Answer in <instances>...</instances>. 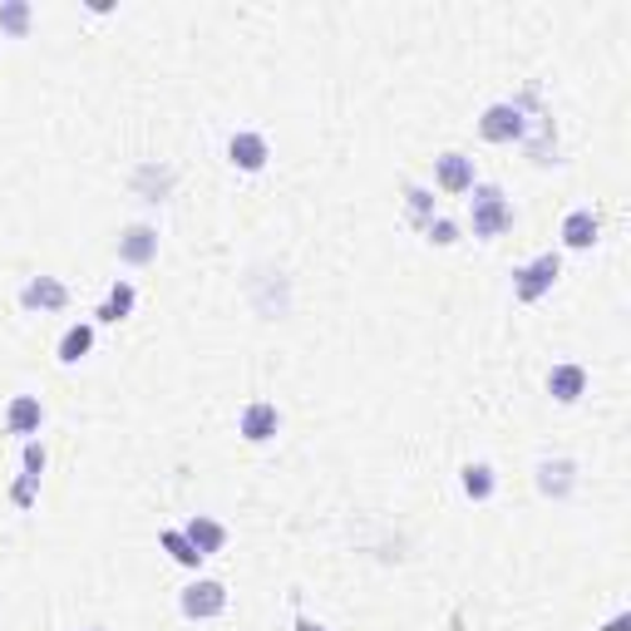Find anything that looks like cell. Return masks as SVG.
<instances>
[{
  "instance_id": "7c38bea8",
  "label": "cell",
  "mask_w": 631,
  "mask_h": 631,
  "mask_svg": "<svg viewBox=\"0 0 631 631\" xmlns=\"http://www.w3.org/2000/svg\"><path fill=\"white\" fill-rule=\"evenodd\" d=\"M597 232H602V223H597L592 207H572V213L563 217V227H557V237H563L567 252H588V247H597Z\"/></svg>"
},
{
  "instance_id": "7402d4cb",
  "label": "cell",
  "mask_w": 631,
  "mask_h": 631,
  "mask_svg": "<svg viewBox=\"0 0 631 631\" xmlns=\"http://www.w3.org/2000/svg\"><path fill=\"white\" fill-rule=\"evenodd\" d=\"M35 493H40V474H21V479L11 483V503L21 508V514H25V508H35Z\"/></svg>"
},
{
  "instance_id": "e0dca14e",
  "label": "cell",
  "mask_w": 631,
  "mask_h": 631,
  "mask_svg": "<svg viewBox=\"0 0 631 631\" xmlns=\"http://www.w3.org/2000/svg\"><path fill=\"white\" fill-rule=\"evenodd\" d=\"M173 182H178V173H173V168H159V163H139V168H134V188H139V193L149 198V203H163Z\"/></svg>"
},
{
  "instance_id": "6da1fadb",
  "label": "cell",
  "mask_w": 631,
  "mask_h": 631,
  "mask_svg": "<svg viewBox=\"0 0 631 631\" xmlns=\"http://www.w3.org/2000/svg\"><path fill=\"white\" fill-rule=\"evenodd\" d=\"M518 213L514 203H508V193H503L499 182H474V193H469V227L479 242H493V237L503 232H514Z\"/></svg>"
},
{
  "instance_id": "5b68a950",
  "label": "cell",
  "mask_w": 631,
  "mask_h": 631,
  "mask_svg": "<svg viewBox=\"0 0 631 631\" xmlns=\"http://www.w3.org/2000/svg\"><path fill=\"white\" fill-rule=\"evenodd\" d=\"M434 182H439V193H450V198L474 193V182H479L474 159H469V153H459V149L439 153V159H434Z\"/></svg>"
},
{
  "instance_id": "d4e9b609",
  "label": "cell",
  "mask_w": 631,
  "mask_h": 631,
  "mask_svg": "<svg viewBox=\"0 0 631 631\" xmlns=\"http://www.w3.org/2000/svg\"><path fill=\"white\" fill-rule=\"evenodd\" d=\"M602 631H631V611H617V617H611Z\"/></svg>"
},
{
  "instance_id": "277c9868",
  "label": "cell",
  "mask_w": 631,
  "mask_h": 631,
  "mask_svg": "<svg viewBox=\"0 0 631 631\" xmlns=\"http://www.w3.org/2000/svg\"><path fill=\"white\" fill-rule=\"evenodd\" d=\"M479 134H483V143H523L528 118L514 99H499V104H489L479 114Z\"/></svg>"
},
{
  "instance_id": "484cf974",
  "label": "cell",
  "mask_w": 631,
  "mask_h": 631,
  "mask_svg": "<svg viewBox=\"0 0 631 631\" xmlns=\"http://www.w3.org/2000/svg\"><path fill=\"white\" fill-rule=\"evenodd\" d=\"M296 631H326L321 621H311V617H296Z\"/></svg>"
},
{
  "instance_id": "44dd1931",
  "label": "cell",
  "mask_w": 631,
  "mask_h": 631,
  "mask_svg": "<svg viewBox=\"0 0 631 631\" xmlns=\"http://www.w3.org/2000/svg\"><path fill=\"white\" fill-rule=\"evenodd\" d=\"M405 217H409V227H419V232H425L429 223H434V193H429V188H419V182H409L405 188Z\"/></svg>"
},
{
  "instance_id": "52a82bcc",
  "label": "cell",
  "mask_w": 631,
  "mask_h": 631,
  "mask_svg": "<svg viewBox=\"0 0 631 631\" xmlns=\"http://www.w3.org/2000/svg\"><path fill=\"white\" fill-rule=\"evenodd\" d=\"M281 429V409L272 405V400H252V405L237 415V434L247 439V444H267V439H277Z\"/></svg>"
},
{
  "instance_id": "2e32d148",
  "label": "cell",
  "mask_w": 631,
  "mask_h": 631,
  "mask_svg": "<svg viewBox=\"0 0 631 631\" xmlns=\"http://www.w3.org/2000/svg\"><path fill=\"white\" fill-rule=\"evenodd\" d=\"M89 351H94V321H75L65 336H60V345H54L60 365H79Z\"/></svg>"
},
{
  "instance_id": "ba28073f",
  "label": "cell",
  "mask_w": 631,
  "mask_h": 631,
  "mask_svg": "<svg viewBox=\"0 0 631 631\" xmlns=\"http://www.w3.org/2000/svg\"><path fill=\"white\" fill-rule=\"evenodd\" d=\"M118 262L124 267H149V262H159V232L149 223L124 227V237H118Z\"/></svg>"
},
{
  "instance_id": "30bf717a",
  "label": "cell",
  "mask_w": 631,
  "mask_h": 631,
  "mask_svg": "<svg viewBox=\"0 0 631 631\" xmlns=\"http://www.w3.org/2000/svg\"><path fill=\"white\" fill-rule=\"evenodd\" d=\"M21 306L25 311H65L70 306V287L60 277H30L21 287Z\"/></svg>"
},
{
  "instance_id": "4316f807",
  "label": "cell",
  "mask_w": 631,
  "mask_h": 631,
  "mask_svg": "<svg viewBox=\"0 0 631 631\" xmlns=\"http://www.w3.org/2000/svg\"><path fill=\"white\" fill-rule=\"evenodd\" d=\"M89 631H99V627H89Z\"/></svg>"
},
{
  "instance_id": "603a6c76",
  "label": "cell",
  "mask_w": 631,
  "mask_h": 631,
  "mask_svg": "<svg viewBox=\"0 0 631 631\" xmlns=\"http://www.w3.org/2000/svg\"><path fill=\"white\" fill-rule=\"evenodd\" d=\"M425 242H434V247H454V242H459V223H454V217H434V223L425 227Z\"/></svg>"
},
{
  "instance_id": "8fae6325",
  "label": "cell",
  "mask_w": 631,
  "mask_h": 631,
  "mask_svg": "<svg viewBox=\"0 0 631 631\" xmlns=\"http://www.w3.org/2000/svg\"><path fill=\"white\" fill-rule=\"evenodd\" d=\"M134 306H139V291H134L129 277H118L114 287H109V296L94 306V326H118V321H129Z\"/></svg>"
},
{
  "instance_id": "8992f818",
  "label": "cell",
  "mask_w": 631,
  "mask_h": 631,
  "mask_svg": "<svg viewBox=\"0 0 631 631\" xmlns=\"http://www.w3.org/2000/svg\"><path fill=\"white\" fill-rule=\"evenodd\" d=\"M267 159H272L267 134H257V129H237L232 139H227V163H232V168H242V173H262V168H267Z\"/></svg>"
},
{
  "instance_id": "5bb4252c",
  "label": "cell",
  "mask_w": 631,
  "mask_h": 631,
  "mask_svg": "<svg viewBox=\"0 0 631 631\" xmlns=\"http://www.w3.org/2000/svg\"><path fill=\"white\" fill-rule=\"evenodd\" d=\"M45 425V405L35 395H15L5 405V434H21V439H35Z\"/></svg>"
},
{
  "instance_id": "d6986e66",
  "label": "cell",
  "mask_w": 631,
  "mask_h": 631,
  "mask_svg": "<svg viewBox=\"0 0 631 631\" xmlns=\"http://www.w3.org/2000/svg\"><path fill=\"white\" fill-rule=\"evenodd\" d=\"M459 483H464V493H469L474 503H489L493 493H499V474H493V464H464Z\"/></svg>"
},
{
  "instance_id": "9a60e30c",
  "label": "cell",
  "mask_w": 631,
  "mask_h": 631,
  "mask_svg": "<svg viewBox=\"0 0 631 631\" xmlns=\"http://www.w3.org/2000/svg\"><path fill=\"white\" fill-rule=\"evenodd\" d=\"M182 533H188V543H193L203 557H213V553L227 547V523H217V518H207V514H193L188 523H182Z\"/></svg>"
},
{
  "instance_id": "ffe728a7",
  "label": "cell",
  "mask_w": 631,
  "mask_h": 631,
  "mask_svg": "<svg viewBox=\"0 0 631 631\" xmlns=\"http://www.w3.org/2000/svg\"><path fill=\"white\" fill-rule=\"evenodd\" d=\"M35 25V11H30V0H5L0 5V35H11V40H25Z\"/></svg>"
},
{
  "instance_id": "7a4b0ae2",
  "label": "cell",
  "mask_w": 631,
  "mask_h": 631,
  "mask_svg": "<svg viewBox=\"0 0 631 631\" xmlns=\"http://www.w3.org/2000/svg\"><path fill=\"white\" fill-rule=\"evenodd\" d=\"M557 277H563V257L557 252H538L533 262L514 267V301L518 306H533V301H543L557 287Z\"/></svg>"
},
{
  "instance_id": "ac0fdd59",
  "label": "cell",
  "mask_w": 631,
  "mask_h": 631,
  "mask_svg": "<svg viewBox=\"0 0 631 631\" xmlns=\"http://www.w3.org/2000/svg\"><path fill=\"white\" fill-rule=\"evenodd\" d=\"M159 543H163V553H168L178 567H188V572H198V567L207 563V557L198 553L193 543H188V533H182V528H163V533H159Z\"/></svg>"
},
{
  "instance_id": "4fadbf2b",
  "label": "cell",
  "mask_w": 631,
  "mask_h": 631,
  "mask_svg": "<svg viewBox=\"0 0 631 631\" xmlns=\"http://www.w3.org/2000/svg\"><path fill=\"white\" fill-rule=\"evenodd\" d=\"M547 395H553L557 405H578V400L588 395V370H582L578 361L553 365V370H547Z\"/></svg>"
},
{
  "instance_id": "9c48e42d",
  "label": "cell",
  "mask_w": 631,
  "mask_h": 631,
  "mask_svg": "<svg viewBox=\"0 0 631 631\" xmlns=\"http://www.w3.org/2000/svg\"><path fill=\"white\" fill-rule=\"evenodd\" d=\"M533 479H538V493H543V499H567V493L578 489V464L572 459H538Z\"/></svg>"
},
{
  "instance_id": "3957f363",
  "label": "cell",
  "mask_w": 631,
  "mask_h": 631,
  "mask_svg": "<svg viewBox=\"0 0 631 631\" xmlns=\"http://www.w3.org/2000/svg\"><path fill=\"white\" fill-rule=\"evenodd\" d=\"M178 611L188 621H217L227 611V588L217 578H198L178 592Z\"/></svg>"
},
{
  "instance_id": "cb8c5ba5",
  "label": "cell",
  "mask_w": 631,
  "mask_h": 631,
  "mask_svg": "<svg viewBox=\"0 0 631 631\" xmlns=\"http://www.w3.org/2000/svg\"><path fill=\"white\" fill-rule=\"evenodd\" d=\"M21 464H25V474H45V444H40V439H25Z\"/></svg>"
}]
</instances>
